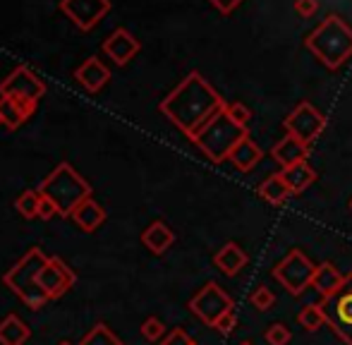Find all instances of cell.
<instances>
[{"label": "cell", "instance_id": "1", "mask_svg": "<svg viewBox=\"0 0 352 345\" xmlns=\"http://www.w3.org/2000/svg\"><path fill=\"white\" fill-rule=\"evenodd\" d=\"M158 108L187 140H195L201 127L226 108V101L201 72L195 70L158 103Z\"/></svg>", "mask_w": 352, "mask_h": 345}, {"label": "cell", "instance_id": "2", "mask_svg": "<svg viewBox=\"0 0 352 345\" xmlns=\"http://www.w3.org/2000/svg\"><path fill=\"white\" fill-rule=\"evenodd\" d=\"M305 48L329 70H340L352 58V27L340 14H329L307 34Z\"/></svg>", "mask_w": 352, "mask_h": 345}, {"label": "cell", "instance_id": "3", "mask_svg": "<svg viewBox=\"0 0 352 345\" xmlns=\"http://www.w3.org/2000/svg\"><path fill=\"white\" fill-rule=\"evenodd\" d=\"M38 192L58 206V216H72V211L91 197V185L72 168V164L63 161L43 177Z\"/></svg>", "mask_w": 352, "mask_h": 345}, {"label": "cell", "instance_id": "4", "mask_svg": "<svg viewBox=\"0 0 352 345\" xmlns=\"http://www.w3.org/2000/svg\"><path fill=\"white\" fill-rule=\"evenodd\" d=\"M247 135H250L247 127L237 125V122L226 113V108H223L213 120H209L204 127H201L199 135H197L192 142H195L197 149H199L209 161H213V164H223V161L230 159L232 149H235Z\"/></svg>", "mask_w": 352, "mask_h": 345}, {"label": "cell", "instance_id": "5", "mask_svg": "<svg viewBox=\"0 0 352 345\" xmlns=\"http://www.w3.org/2000/svg\"><path fill=\"white\" fill-rule=\"evenodd\" d=\"M48 261V257L43 254L41 247H32L8 274L3 276V283L12 290L14 295H19L24 304L29 309H41L48 302L46 293L38 288V274H41L43 264Z\"/></svg>", "mask_w": 352, "mask_h": 345}, {"label": "cell", "instance_id": "6", "mask_svg": "<svg viewBox=\"0 0 352 345\" xmlns=\"http://www.w3.org/2000/svg\"><path fill=\"white\" fill-rule=\"evenodd\" d=\"M314 274H316V264L302 249H290L274 266V278L278 280L292 298H300L307 288H311Z\"/></svg>", "mask_w": 352, "mask_h": 345}, {"label": "cell", "instance_id": "7", "mask_svg": "<svg viewBox=\"0 0 352 345\" xmlns=\"http://www.w3.org/2000/svg\"><path fill=\"white\" fill-rule=\"evenodd\" d=\"M326 324L345 345H352V271L345 274V283L331 300H321Z\"/></svg>", "mask_w": 352, "mask_h": 345}, {"label": "cell", "instance_id": "8", "mask_svg": "<svg viewBox=\"0 0 352 345\" xmlns=\"http://www.w3.org/2000/svg\"><path fill=\"white\" fill-rule=\"evenodd\" d=\"M287 135L297 137L300 142H305L307 146L326 130V115L316 106H311L309 101H300L283 120Z\"/></svg>", "mask_w": 352, "mask_h": 345}, {"label": "cell", "instance_id": "9", "mask_svg": "<svg viewBox=\"0 0 352 345\" xmlns=\"http://www.w3.org/2000/svg\"><path fill=\"white\" fill-rule=\"evenodd\" d=\"M232 307H235L232 298L216 283V280H209V283H206L204 288H201L199 293L190 300L192 314H195V317H199L201 322H204L206 326H211V329L216 326L218 319H221L226 312H230Z\"/></svg>", "mask_w": 352, "mask_h": 345}, {"label": "cell", "instance_id": "10", "mask_svg": "<svg viewBox=\"0 0 352 345\" xmlns=\"http://www.w3.org/2000/svg\"><path fill=\"white\" fill-rule=\"evenodd\" d=\"M77 283V274L60 257H48L38 274V288L46 293L48 300H58Z\"/></svg>", "mask_w": 352, "mask_h": 345}, {"label": "cell", "instance_id": "11", "mask_svg": "<svg viewBox=\"0 0 352 345\" xmlns=\"http://www.w3.org/2000/svg\"><path fill=\"white\" fill-rule=\"evenodd\" d=\"M46 93V85L36 72L27 65H19L0 82V96H19L29 101H38Z\"/></svg>", "mask_w": 352, "mask_h": 345}, {"label": "cell", "instance_id": "12", "mask_svg": "<svg viewBox=\"0 0 352 345\" xmlns=\"http://www.w3.org/2000/svg\"><path fill=\"white\" fill-rule=\"evenodd\" d=\"M60 12L82 32H91L111 12V0H60Z\"/></svg>", "mask_w": 352, "mask_h": 345}, {"label": "cell", "instance_id": "13", "mask_svg": "<svg viewBox=\"0 0 352 345\" xmlns=\"http://www.w3.org/2000/svg\"><path fill=\"white\" fill-rule=\"evenodd\" d=\"M101 48H103V53L116 63V65L122 67L142 51V43H140V38H137L135 34L127 32L125 27H118L116 32L108 34V36L103 38Z\"/></svg>", "mask_w": 352, "mask_h": 345}, {"label": "cell", "instance_id": "14", "mask_svg": "<svg viewBox=\"0 0 352 345\" xmlns=\"http://www.w3.org/2000/svg\"><path fill=\"white\" fill-rule=\"evenodd\" d=\"M38 101H29V98L19 96H0V115H3V125L10 130H17L19 125L29 120L36 113Z\"/></svg>", "mask_w": 352, "mask_h": 345}, {"label": "cell", "instance_id": "15", "mask_svg": "<svg viewBox=\"0 0 352 345\" xmlns=\"http://www.w3.org/2000/svg\"><path fill=\"white\" fill-rule=\"evenodd\" d=\"M74 80L87 89V91L96 93L108 85V80H111V70L103 65L101 58L91 56V58H87L77 70H74Z\"/></svg>", "mask_w": 352, "mask_h": 345}, {"label": "cell", "instance_id": "16", "mask_svg": "<svg viewBox=\"0 0 352 345\" xmlns=\"http://www.w3.org/2000/svg\"><path fill=\"white\" fill-rule=\"evenodd\" d=\"M271 156H274L276 164H280L283 168H287V166H295V164H300V161L309 159V146H307L305 142L297 140V137L285 135L278 144H274Z\"/></svg>", "mask_w": 352, "mask_h": 345}, {"label": "cell", "instance_id": "17", "mask_svg": "<svg viewBox=\"0 0 352 345\" xmlns=\"http://www.w3.org/2000/svg\"><path fill=\"white\" fill-rule=\"evenodd\" d=\"M345 283V274H340L331 261H324V264L316 266V274H314V283L311 288L321 295V300H331Z\"/></svg>", "mask_w": 352, "mask_h": 345}, {"label": "cell", "instance_id": "18", "mask_svg": "<svg viewBox=\"0 0 352 345\" xmlns=\"http://www.w3.org/2000/svg\"><path fill=\"white\" fill-rule=\"evenodd\" d=\"M280 177L287 185V190H290V194H302V192L309 190V187L316 182V170L311 168L309 161H300V164L283 168Z\"/></svg>", "mask_w": 352, "mask_h": 345}, {"label": "cell", "instance_id": "19", "mask_svg": "<svg viewBox=\"0 0 352 345\" xmlns=\"http://www.w3.org/2000/svg\"><path fill=\"white\" fill-rule=\"evenodd\" d=\"M247 261H250V257H247V252L237 243H226L216 252V257H213L216 269L221 271V274H226V276L240 274V271L247 266Z\"/></svg>", "mask_w": 352, "mask_h": 345}, {"label": "cell", "instance_id": "20", "mask_svg": "<svg viewBox=\"0 0 352 345\" xmlns=\"http://www.w3.org/2000/svg\"><path fill=\"white\" fill-rule=\"evenodd\" d=\"M261 159H264V151H261V146L256 144L254 140H252L250 135L245 137V140L240 142V144L232 149V154H230V164L235 166L240 172H250V170H254L256 166L261 164Z\"/></svg>", "mask_w": 352, "mask_h": 345}, {"label": "cell", "instance_id": "21", "mask_svg": "<svg viewBox=\"0 0 352 345\" xmlns=\"http://www.w3.org/2000/svg\"><path fill=\"white\" fill-rule=\"evenodd\" d=\"M142 243L148 252L163 254V252H168V247H170L173 243H175V233H173L170 225H166L163 221H153L151 225L144 228Z\"/></svg>", "mask_w": 352, "mask_h": 345}, {"label": "cell", "instance_id": "22", "mask_svg": "<svg viewBox=\"0 0 352 345\" xmlns=\"http://www.w3.org/2000/svg\"><path fill=\"white\" fill-rule=\"evenodd\" d=\"M106 209H103L98 201H94L91 197L89 199H84L82 204L77 206V209L72 211V219L74 223L79 225V228L84 230V233H94V230L98 228V225L106 221Z\"/></svg>", "mask_w": 352, "mask_h": 345}, {"label": "cell", "instance_id": "23", "mask_svg": "<svg viewBox=\"0 0 352 345\" xmlns=\"http://www.w3.org/2000/svg\"><path fill=\"white\" fill-rule=\"evenodd\" d=\"M29 336H32V329L17 314H8L0 322V345H24Z\"/></svg>", "mask_w": 352, "mask_h": 345}, {"label": "cell", "instance_id": "24", "mask_svg": "<svg viewBox=\"0 0 352 345\" xmlns=\"http://www.w3.org/2000/svg\"><path fill=\"white\" fill-rule=\"evenodd\" d=\"M256 192H259V197L264 201H269V204L274 206H280L283 201L290 197V190H287V185L283 182L280 172H276V175H269L264 182H261L259 187H256Z\"/></svg>", "mask_w": 352, "mask_h": 345}, {"label": "cell", "instance_id": "25", "mask_svg": "<svg viewBox=\"0 0 352 345\" xmlns=\"http://www.w3.org/2000/svg\"><path fill=\"white\" fill-rule=\"evenodd\" d=\"M300 326L305 331H319L321 326H326V312H324V304L316 302V304H305L297 317Z\"/></svg>", "mask_w": 352, "mask_h": 345}, {"label": "cell", "instance_id": "26", "mask_svg": "<svg viewBox=\"0 0 352 345\" xmlns=\"http://www.w3.org/2000/svg\"><path fill=\"white\" fill-rule=\"evenodd\" d=\"M41 199H43V197H41V192H38V190H24L22 194L14 199V209H17L27 221H32V219H36V216H38Z\"/></svg>", "mask_w": 352, "mask_h": 345}, {"label": "cell", "instance_id": "27", "mask_svg": "<svg viewBox=\"0 0 352 345\" xmlns=\"http://www.w3.org/2000/svg\"><path fill=\"white\" fill-rule=\"evenodd\" d=\"M79 345H122V341L106 326V324H96V326L82 338Z\"/></svg>", "mask_w": 352, "mask_h": 345}, {"label": "cell", "instance_id": "28", "mask_svg": "<svg viewBox=\"0 0 352 345\" xmlns=\"http://www.w3.org/2000/svg\"><path fill=\"white\" fill-rule=\"evenodd\" d=\"M250 302H252V307L259 309V312H269V309L276 304V295L271 293V288H266V285H259V288H256L254 293L250 295Z\"/></svg>", "mask_w": 352, "mask_h": 345}, {"label": "cell", "instance_id": "29", "mask_svg": "<svg viewBox=\"0 0 352 345\" xmlns=\"http://www.w3.org/2000/svg\"><path fill=\"white\" fill-rule=\"evenodd\" d=\"M264 338H266V343L269 345H287L292 341V333H290V329L285 326V324H271L269 329H266V333H264Z\"/></svg>", "mask_w": 352, "mask_h": 345}, {"label": "cell", "instance_id": "30", "mask_svg": "<svg viewBox=\"0 0 352 345\" xmlns=\"http://www.w3.org/2000/svg\"><path fill=\"white\" fill-rule=\"evenodd\" d=\"M226 113L237 122V125H242V127H247V125H250V120H252V111L245 106V103H240V101L226 103Z\"/></svg>", "mask_w": 352, "mask_h": 345}, {"label": "cell", "instance_id": "31", "mask_svg": "<svg viewBox=\"0 0 352 345\" xmlns=\"http://www.w3.org/2000/svg\"><path fill=\"white\" fill-rule=\"evenodd\" d=\"M142 336L146 338V341H161V338L166 336V326H163V322L158 317H148L146 322L142 324Z\"/></svg>", "mask_w": 352, "mask_h": 345}, {"label": "cell", "instance_id": "32", "mask_svg": "<svg viewBox=\"0 0 352 345\" xmlns=\"http://www.w3.org/2000/svg\"><path fill=\"white\" fill-rule=\"evenodd\" d=\"M292 10H295L302 19H311L316 12H319V0H295V3H292Z\"/></svg>", "mask_w": 352, "mask_h": 345}, {"label": "cell", "instance_id": "33", "mask_svg": "<svg viewBox=\"0 0 352 345\" xmlns=\"http://www.w3.org/2000/svg\"><path fill=\"white\" fill-rule=\"evenodd\" d=\"M235 326H237V314H235V309H230V312H226L218 319L213 329H216L218 333H223V336H230V333L235 331Z\"/></svg>", "mask_w": 352, "mask_h": 345}, {"label": "cell", "instance_id": "34", "mask_svg": "<svg viewBox=\"0 0 352 345\" xmlns=\"http://www.w3.org/2000/svg\"><path fill=\"white\" fill-rule=\"evenodd\" d=\"M195 343L197 341H192L190 333H187L185 329H173V331L161 341V345H195Z\"/></svg>", "mask_w": 352, "mask_h": 345}, {"label": "cell", "instance_id": "35", "mask_svg": "<svg viewBox=\"0 0 352 345\" xmlns=\"http://www.w3.org/2000/svg\"><path fill=\"white\" fill-rule=\"evenodd\" d=\"M56 214H58V206L53 204L51 199H46V197H43V199H41V209H38V219H43V221H51Z\"/></svg>", "mask_w": 352, "mask_h": 345}, {"label": "cell", "instance_id": "36", "mask_svg": "<svg viewBox=\"0 0 352 345\" xmlns=\"http://www.w3.org/2000/svg\"><path fill=\"white\" fill-rule=\"evenodd\" d=\"M209 3H211L213 8H216L221 14H230L232 10H235L237 5L242 3V0H209Z\"/></svg>", "mask_w": 352, "mask_h": 345}, {"label": "cell", "instance_id": "37", "mask_svg": "<svg viewBox=\"0 0 352 345\" xmlns=\"http://www.w3.org/2000/svg\"><path fill=\"white\" fill-rule=\"evenodd\" d=\"M240 345H254V343H252V341H242Z\"/></svg>", "mask_w": 352, "mask_h": 345}, {"label": "cell", "instance_id": "38", "mask_svg": "<svg viewBox=\"0 0 352 345\" xmlns=\"http://www.w3.org/2000/svg\"><path fill=\"white\" fill-rule=\"evenodd\" d=\"M58 345H72L70 341H60V343H58Z\"/></svg>", "mask_w": 352, "mask_h": 345}, {"label": "cell", "instance_id": "39", "mask_svg": "<svg viewBox=\"0 0 352 345\" xmlns=\"http://www.w3.org/2000/svg\"><path fill=\"white\" fill-rule=\"evenodd\" d=\"M0 125H3V115H0Z\"/></svg>", "mask_w": 352, "mask_h": 345}, {"label": "cell", "instance_id": "40", "mask_svg": "<svg viewBox=\"0 0 352 345\" xmlns=\"http://www.w3.org/2000/svg\"><path fill=\"white\" fill-rule=\"evenodd\" d=\"M350 211H352V199H350Z\"/></svg>", "mask_w": 352, "mask_h": 345}, {"label": "cell", "instance_id": "41", "mask_svg": "<svg viewBox=\"0 0 352 345\" xmlns=\"http://www.w3.org/2000/svg\"><path fill=\"white\" fill-rule=\"evenodd\" d=\"M195 345H199V343H195Z\"/></svg>", "mask_w": 352, "mask_h": 345}]
</instances>
